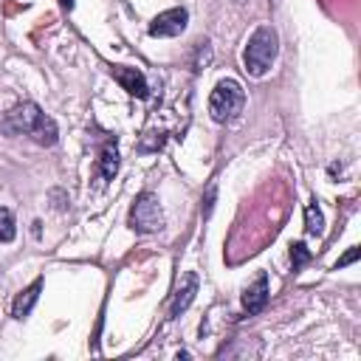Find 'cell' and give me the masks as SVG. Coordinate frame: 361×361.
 Here are the masks:
<instances>
[{
	"label": "cell",
	"instance_id": "obj_1",
	"mask_svg": "<svg viewBox=\"0 0 361 361\" xmlns=\"http://www.w3.org/2000/svg\"><path fill=\"white\" fill-rule=\"evenodd\" d=\"M3 130H6V133H14V135H28V138L37 141L39 147H54L56 138H59L56 121H54L51 116H45L34 102L17 104V107L6 116Z\"/></svg>",
	"mask_w": 361,
	"mask_h": 361
},
{
	"label": "cell",
	"instance_id": "obj_2",
	"mask_svg": "<svg viewBox=\"0 0 361 361\" xmlns=\"http://www.w3.org/2000/svg\"><path fill=\"white\" fill-rule=\"evenodd\" d=\"M276 51H279V39H276V31L271 25H259L248 42H245V51H243V65L251 76H265L276 59Z\"/></svg>",
	"mask_w": 361,
	"mask_h": 361
},
{
	"label": "cell",
	"instance_id": "obj_3",
	"mask_svg": "<svg viewBox=\"0 0 361 361\" xmlns=\"http://www.w3.org/2000/svg\"><path fill=\"white\" fill-rule=\"evenodd\" d=\"M245 104V90L237 79H220L209 96V116L217 121V124H226V121H234L240 116Z\"/></svg>",
	"mask_w": 361,
	"mask_h": 361
},
{
	"label": "cell",
	"instance_id": "obj_4",
	"mask_svg": "<svg viewBox=\"0 0 361 361\" xmlns=\"http://www.w3.org/2000/svg\"><path fill=\"white\" fill-rule=\"evenodd\" d=\"M127 223H130V228L138 231V234L161 231V228H164V212H161L158 195H155V192H141V195L135 197V203L130 206Z\"/></svg>",
	"mask_w": 361,
	"mask_h": 361
},
{
	"label": "cell",
	"instance_id": "obj_5",
	"mask_svg": "<svg viewBox=\"0 0 361 361\" xmlns=\"http://www.w3.org/2000/svg\"><path fill=\"white\" fill-rule=\"evenodd\" d=\"M186 23H189V11L183 6L166 8L149 23V37H178L186 28Z\"/></svg>",
	"mask_w": 361,
	"mask_h": 361
},
{
	"label": "cell",
	"instance_id": "obj_6",
	"mask_svg": "<svg viewBox=\"0 0 361 361\" xmlns=\"http://www.w3.org/2000/svg\"><path fill=\"white\" fill-rule=\"evenodd\" d=\"M113 79L135 99H147L149 96V85H147V76L138 71V68H127V65H113L110 68Z\"/></svg>",
	"mask_w": 361,
	"mask_h": 361
},
{
	"label": "cell",
	"instance_id": "obj_7",
	"mask_svg": "<svg viewBox=\"0 0 361 361\" xmlns=\"http://www.w3.org/2000/svg\"><path fill=\"white\" fill-rule=\"evenodd\" d=\"M195 293H197V274H195V271H186V274L178 279V288H175V293H172L169 316H172V319H178V316L192 305Z\"/></svg>",
	"mask_w": 361,
	"mask_h": 361
},
{
	"label": "cell",
	"instance_id": "obj_8",
	"mask_svg": "<svg viewBox=\"0 0 361 361\" xmlns=\"http://www.w3.org/2000/svg\"><path fill=\"white\" fill-rule=\"evenodd\" d=\"M265 305H268V274H259V276L254 279V285L245 288V293H243V307H245L248 316H257Z\"/></svg>",
	"mask_w": 361,
	"mask_h": 361
},
{
	"label": "cell",
	"instance_id": "obj_9",
	"mask_svg": "<svg viewBox=\"0 0 361 361\" xmlns=\"http://www.w3.org/2000/svg\"><path fill=\"white\" fill-rule=\"evenodd\" d=\"M39 290H42V279H34L23 293H17V299L11 305V316L14 319H28V313L34 310V305L39 299Z\"/></svg>",
	"mask_w": 361,
	"mask_h": 361
},
{
	"label": "cell",
	"instance_id": "obj_10",
	"mask_svg": "<svg viewBox=\"0 0 361 361\" xmlns=\"http://www.w3.org/2000/svg\"><path fill=\"white\" fill-rule=\"evenodd\" d=\"M116 172H118V147H116V138H113V141H107L102 147V155H99V178L107 183V180L116 178Z\"/></svg>",
	"mask_w": 361,
	"mask_h": 361
},
{
	"label": "cell",
	"instance_id": "obj_11",
	"mask_svg": "<svg viewBox=\"0 0 361 361\" xmlns=\"http://www.w3.org/2000/svg\"><path fill=\"white\" fill-rule=\"evenodd\" d=\"M305 231L310 237H319L324 231V217H322V212H319L316 203H307V209H305Z\"/></svg>",
	"mask_w": 361,
	"mask_h": 361
},
{
	"label": "cell",
	"instance_id": "obj_12",
	"mask_svg": "<svg viewBox=\"0 0 361 361\" xmlns=\"http://www.w3.org/2000/svg\"><path fill=\"white\" fill-rule=\"evenodd\" d=\"M14 234H17V228H14V214H11V209L0 206V243H11Z\"/></svg>",
	"mask_w": 361,
	"mask_h": 361
},
{
	"label": "cell",
	"instance_id": "obj_13",
	"mask_svg": "<svg viewBox=\"0 0 361 361\" xmlns=\"http://www.w3.org/2000/svg\"><path fill=\"white\" fill-rule=\"evenodd\" d=\"M290 259H293V268H299L302 262L310 259V251L305 248V243H293V245H290Z\"/></svg>",
	"mask_w": 361,
	"mask_h": 361
},
{
	"label": "cell",
	"instance_id": "obj_14",
	"mask_svg": "<svg viewBox=\"0 0 361 361\" xmlns=\"http://www.w3.org/2000/svg\"><path fill=\"white\" fill-rule=\"evenodd\" d=\"M358 259V248H350L338 262H336V268H344V265H350V262H355Z\"/></svg>",
	"mask_w": 361,
	"mask_h": 361
},
{
	"label": "cell",
	"instance_id": "obj_15",
	"mask_svg": "<svg viewBox=\"0 0 361 361\" xmlns=\"http://www.w3.org/2000/svg\"><path fill=\"white\" fill-rule=\"evenodd\" d=\"M59 6H62L65 11H71V8H73V0H59Z\"/></svg>",
	"mask_w": 361,
	"mask_h": 361
},
{
	"label": "cell",
	"instance_id": "obj_16",
	"mask_svg": "<svg viewBox=\"0 0 361 361\" xmlns=\"http://www.w3.org/2000/svg\"><path fill=\"white\" fill-rule=\"evenodd\" d=\"M237 3H243V0H237Z\"/></svg>",
	"mask_w": 361,
	"mask_h": 361
}]
</instances>
